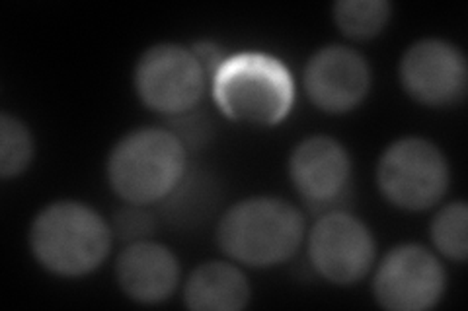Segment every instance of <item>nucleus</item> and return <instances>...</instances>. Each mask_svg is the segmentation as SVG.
I'll return each mask as SVG.
<instances>
[{"instance_id": "obj_1", "label": "nucleus", "mask_w": 468, "mask_h": 311, "mask_svg": "<svg viewBox=\"0 0 468 311\" xmlns=\"http://www.w3.org/2000/svg\"><path fill=\"white\" fill-rule=\"evenodd\" d=\"M306 238L299 206L273 195H254L230 204L218 218L217 244L223 254L252 269L291 261Z\"/></svg>"}, {"instance_id": "obj_2", "label": "nucleus", "mask_w": 468, "mask_h": 311, "mask_svg": "<svg viewBox=\"0 0 468 311\" xmlns=\"http://www.w3.org/2000/svg\"><path fill=\"white\" fill-rule=\"evenodd\" d=\"M215 106L227 119L275 127L295 106V78L280 58L263 51L227 55L209 80Z\"/></svg>"}, {"instance_id": "obj_3", "label": "nucleus", "mask_w": 468, "mask_h": 311, "mask_svg": "<svg viewBox=\"0 0 468 311\" xmlns=\"http://www.w3.org/2000/svg\"><path fill=\"white\" fill-rule=\"evenodd\" d=\"M29 251L48 273L80 278L108 259L112 224L90 204L63 199L43 206L29 226Z\"/></svg>"}, {"instance_id": "obj_4", "label": "nucleus", "mask_w": 468, "mask_h": 311, "mask_svg": "<svg viewBox=\"0 0 468 311\" xmlns=\"http://www.w3.org/2000/svg\"><path fill=\"white\" fill-rule=\"evenodd\" d=\"M189 166L182 142L166 127H141L113 144L106 161L112 191L123 202H163Z\"/></svg>"}, {"instance_id": "obj_5", "label": "nucleus", "mask_w": 468, "mask_h": 311, "mask_svg": "<svg viewBox=\"0 0 468 311\" xmlns=\"http://www.w3.org/2000/svg\"><path fill=\"white\" fill-rule=\"evenodd\" d=\"M377 187L392 206L408 213L430 211L441 202L451 183L445 154L423 137L390 142L377 161Z\"/></svg>"}, {"instance_id": "obj_6", "label": "nucleus", "mask_w": 468, "mask_h": 311, "mask_svg": "<svg viewBox=\"0 0 468 311\" xmlns=\"http://www.w3.org/2000/svg\"><path fill=\"white\" fill-rule=\"evenodd\" d=\"M207 84V72L192 47L180 43H156L144 49L133 70L141 103L166 119L199 108Z\"/></svg>"}, {"instance_id": "obj_7", "label": "nucleus", "mask_w": 468, "mask_h": 311, "mask_svg": "<svg viewBox=\"0 0 468 311\" xmlns=\"http://www.w3.org/2000/svg\"><path fill=\"white\" fill-rule=\"evenodd\" d=\"M304 240L311 266L330 285H357L373 271L377 259L375 235L361 218L349 211L316 216Z\"/></svg>"}, {"instance_id": "obj_8", "label": "nucleus", "mask_w": 468, "mask_h": 311, "mask_svg": "<svg viewBox=\"0 0 468 311\" xmlns=\"http://www.w3.org/2000/svg\"><path fill=\"white\" fill-rule=\"evenodd\" d=\"M447 290V271L433 249L421 244H399L375 266L373 295L388 311H426Z\"/></svg>"}, {"instance_id": "obj_9", "label": "nucleus", "mask_w": 468, "mask_h": 311, "mask_svg": "<svg viewBox=\"0 0 468 311\" xmlns=\"http://www.w3.org/2000/svg\"><path fill=\"white\" fill-rule=\"evenodd\" d=\"M402 90L420 106L445 109L466 98L468 63L463 49L449 39L423 37L410 46L399 63Z\"/></svg>"}, {"instance_id": "obj_10", "label": "nucleus", "mask_w": 468, "mask_h": 311, "mask_svg": "<svg viewBox=\"0 0 468 311\" xmlns=\"http://www.w3.org/2000/svg\"><path fill=\"white\" fill-rule=\"evenodd\" d=\"M289 180L309 209L320 216L347 211L351 158L347 148L328 135L303 139L289 156Z\"/></svg>"}, {"instance_id": "obj_11", "label": "nucleus", "mask_w": 468, "mask_h": 311, "mask_svg": "<svg viewBox=\"0 0 468 311\" xmlns=\"http://www.w3.org/2000/svg\"><path fill=\"white\" fill-rule=\"evenodd\" d=\"M373 74L357 49L332 43L311 55L303 70L306 98L320 111L344 115L361 106L371 90Z\"/></svg>"}, {"instance_id": "obj_12", "label": "nucleus", "mask_w": 468, "mask_h": 311, "mask_svg": "<svg viewBox=\"0 0 468 311\" xmlns=\"http://www.w3.org/2000/svg\"><path fill=\"white\" fill-rule=\"evenodd\" d=\"M115 280L129 300L156 306L170 300L182 280L174 251L154 240L127 244L115 259Z\"/></svg>"}, {"instance_id": "obj_13", "label": "nucleus", "mask_w": 468, "mask_h": 311, "mask_svg": "<svg viewBox=\"0 0 468 311\" xmlns=\"http://www.w3.org/2000/svg\"><path fill=\"white\" fill-rule=\"evenodd\" d=\"M250 298V280L234 261L199 263L184 285V304L194 311H239Z\"/></svg>"}, {"instance_id": "obj_14", "label": "nucleus", "mask_w": 468, "mask_h": 311, "mask_svg": "<svg viewBox=\"0 0 468 311\" xmlns=\"http://www.w3.org/2000/svg\"><path fill=\"white\" fill-rule=\"evenodd\" d=\"M217 204V185L201 168L187 166L182 181L160 202V213L176 226H194L207 218Z\"/></svg>"}, {"instance_id": "obj_15", "label": "nucleus", "mask_w": 468, "mask_h": 311, "mask_svg": "<svg viewBox=\"0 0 468 311\" xmlns=\"http://www.w3.org/2000/svg\"><path fill=\"white\" fill-rule=\"evenodd\" d=\"M332 18L346 37L367 41L387 27L392 18V5L387 0H338L332 6Z\"/></svg>"}, {"instance_id": "obj_16", "label": "nucleus", "mask_w": 468, "mask_h": 311, "mask_svg": "<svg viewBox=\"0 0 468 311\" xmlns=\"http://www.w3.org/2000/svg\"><path fill=\"white\" fill-rule=\"evenodd\" d=\"M468 206L464 201H451L435 213L430 224L431 245L449 261L464 263L468 255Z\"/></svg>"}, {"instance_id": "obj_17", "label": "nucleus", "mask_w": 468, "mask_h": 311, "mask_svg": "<svg viewBox=\"0 0 468 311\" xmlns=\"http://www.w3.org/2000/svg\"><path fill=\"white\" fill-rule=\"evenodd\" d=\"M36 156L34 132L12 113L0 115V177H20Z\"/></svg>"}, {"instance_id": "obj_18", "label": "nucleus", "mask_w": 468, "mask_h": 311, "mask_svg": "<svg viewBox=\"0 0 468 311\" xmlns=\"http://www.w3.org/2000/svg\"><path fill=\"white\" fill-rule=\"evenodd\" d=\"M110 224L113 238L125 244H135L143 240H153L158 228V220L156 214L149 211V206L123 202L122 209L115 211Z\"/></svg>"}, {"instance_id": "obj_19", "label": "nucleus", "mask_w": 468, "mask_h": 311, "mask_svg": "<svg viewBox=\"0 0 468 311\" xmlns=\"http://www.w3.org/2000/svg\"><path fill=\"white\" fill-rule=\"evenodd\" d=\"M166 129L182 142L187 154L199 152L201 148L207 146L215 137V123L211 119V115L201 111L199 108L168 117Z\"/></svg>"}, {"instance_id": "obj_20", "label": "nucleus", "mask_w": 468, "mask_h": 311, "mask_svg": "<svg viewBox=\"0 0 468 311\" xmlns=\"http://www.w3.org/2000/svg\"><path fill=\"white\" fill-rule=\"evenodd\" d=\"M192 51L197 57V61L201 63V67L205 68V72H207L209 80H211V77L215 74V70L218 68V65H221L225 61V57H227L223 53V49L217 46V43L207 41V39L196 41L194 46H192Z\"/></svg>"}]
</instances>
